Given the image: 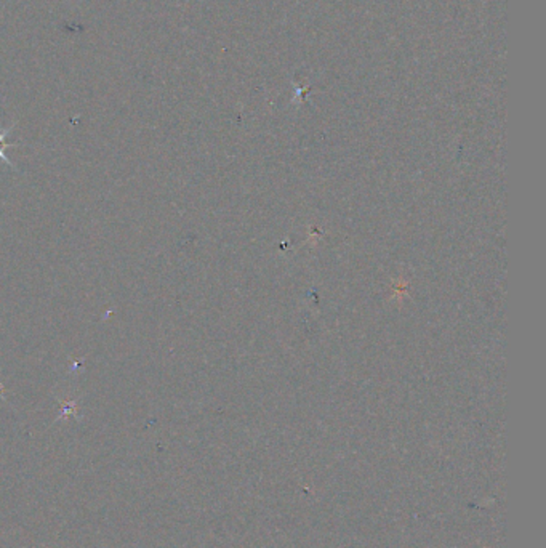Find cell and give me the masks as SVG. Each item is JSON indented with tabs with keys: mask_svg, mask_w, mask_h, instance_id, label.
<instances>
[{
	"mask_svg": "<svg viewBox=\"0 0 546 548\" xmlns=\"http://www.w3.org/2000/svg\"><path fill=\"white\" fill-rule=\"evenodd\" d=\"M12 129H13V125L8 127V129H5V130H0V161L8 163L10 167H15V163L10 162L7 156H5V150H7V148H10V146H13V145H10V143H5V138L8 136V133L12 132Z\"/></svg>",
	"mask_w": 546,
	"mask_h": 548,
	"instance_id": "1",
	"label": "cell"
}]
</instances>
